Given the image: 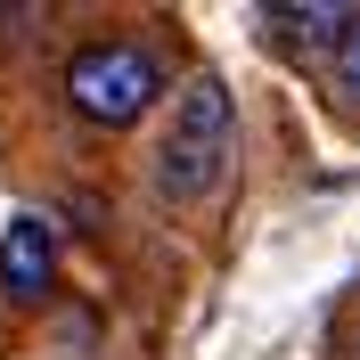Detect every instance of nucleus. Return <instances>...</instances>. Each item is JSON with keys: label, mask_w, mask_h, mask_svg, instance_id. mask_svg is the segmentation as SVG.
<instances>
[{"label": "nucleus", "mask_w": 360, "mask_h": 360, "mask_svg": "<svg viewBox=\"0 0 360 360\" xmlns=\"http://www.w3.org/2000/svg\"><path fill=\"white\" fill-rule=\"evenodd\" d=\"M360 25L352 0H287V8H262V33L270 41H287V49H328L336 58V41Z\"/></svg>", "instance_id": "obj_4"}, {"label": "nucleus", "mask_w": 360, "mask_h": 360, "mask_svg": "<svg viewBox=\"0 0 360 360\" xmlns=\"http://www.w3.org/2000/svg\"><path fill=\"white\" fill-rule=\"evenodd\" d=\"M328 82L344 90V107H360V25L336 41V58H328Z\"/></svg>", "instance_id": "obj_5"}, {"label": "nucleus", "mask_w": 360, "mask_h": 360, "mask_svg": "<svg viewBox=\"0 0 360 360\" xmlns=\"http://www.w3.org/2000/svg\"><path fill=\"white\" fill-rule=\"evenodd\" d=\"M0 278H8V295H25V303H41V295L58 287V238H49L41 213H17V221L0 229Z\"/></svg>", "instance_id": "obj_3"}, {"label": "nucleus", "mask_w": 360, "mask_h": 360, "mask_svg": "<svg viewBox=\"0 0 360 360\" xmlns=\"http://www.w3.org/2000/svg\"><path fill=\"white\" fill-rule=\"evenodd\" d=\"M229 156H238V107H229V90L213 74H197L172 98V123L156 139V197L164 205H205L221 188Z\"/></svg>", "instance_id": "obj_1"}, {"label": "nucleus", "mask_w": 360, "mask_h": 360, "mask_svg": "<svg viewBox=\"0 0 360 360\" xmlns=\"http://www.w3.org/2000/svg\"><path fill=\"white\" fill-rule=\"evenodd\" d=\"M66 98H74L82 123L123 131V123H139L164 98V58L148 41H90L66 58Z\"/></svg>", "instance_id": "obj_2"}]
</instances>
